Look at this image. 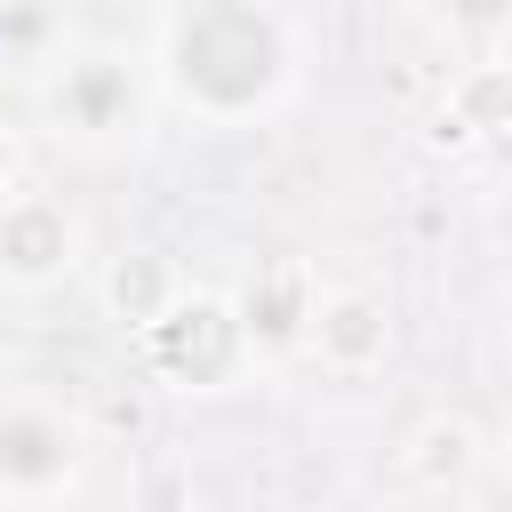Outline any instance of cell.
<instances>
[{"label":"cell","instance_id":"obj_1","mask_svg":"<svg viewBox=\"0 0 512 512\" xmlns=\"http://www.w3.org/2000/svg\"><path fill=\"white\" fill-rule=\"evenodd\" d=\"M160 88L200 128H248L296 88V32L272 0H192L160 32Z\"/></svg>","mask_w":512,"mask_h":512},{"label":"cell","instance_id":"obj_2","mask_svg":"<svg viewBox=\"0 0 512 512\" xmlns=\"http://www.w3.org/2000/svg\"><path fill=\"white\" fill-rule=\"evenodd\" d=\"M136 344V368L144 384L160 392H184V400H208V392H232L240 376H256L248 344H240V312L224 288H184L152 328L128 336Z\"/></svg>","mask_w":512,"mask_h":512},{"label":"cell","instance_id":"obj_3","mask_svg":"<svg viewBox=\"0 0 512 512\" xmlns=\"http://www.w3.org/2000/svg\"><path fill=\"white\" fill-rule=\"evenodd\" d=\"M40 112L56 120V136L72 144H120L152 120V88L144 72L128 64V48H56L48 56V80H40Z\"/></svg>","mask_w":512,"mask_h":512},{"label":"cell","instance_id":"obj_4","mask_svg":"<svg viewBox=\"0 0 512 512\" xmlns=\"http://www.w3.org/2000/svg\"><path fill=\"white\" fill-rule=\"evenodd\" d=\"M88 472V424L64 400L8 392L0 400V504H48Z\"/></svg>","mask_w":512,"mask_h":512},{"label":"cell","instance_id":"obj_5","mask_svg":"<svg viewBox=\"0 0 512 512\" xmlns=\"http://www.w3.org/2000/svg\"><path fill=\"white\" fill-rule=\"evenodd\" d=\"M88 264V224L72 200L24 184L16 200H0V288L16 296H48Z\"/></svg>","mask_w":512,"mask_h":512},{"label":"cell","instance_id":"obj_6","mask_svg":"<svg viewBox=\"0 0 512 512\" xmlns=\"http://www.w3.org/2000/svg\"><path fill=\"white\" fill-rule=\"evenodd\" d=\"M392 336H400L392 296H384V288H360V280H336V288L312 296L304 360H312L320 376H336V384H360V376H376V368L392 360Z\"/></svg>","mask_w":512,"mask_h":512},{"label":"cell","instance_id":"obj_7","mask_svg":"<svg viewBox=\"0 0 512 512\" xmlns=\"http://www.w3.org/2000/svg\"><path fill=\"white\" fill-rule=\"evenodd\" d=\"M312 296H320V280H312V264H304V256H264V264L248 272V288L232 296V312H240V344H248V360H256V368L304 360Z\"/></svg>","mask_w":512,"mask_h":512},{"label":"cell","instance_id":"obj_8","mask_svg":"<svg viewBox=\"0 0 512 512\" xmlns=\"http://www.w3.org/2000/svg\"><path fill=\"white\" fill-rule=\"evenodd\" d=\"M192 280H184V264L168 256V248H152V240H136V248H120V256H104L96 264V304H104V320L112 328H152L176 296H184Z\"/></svg>","mask_w":512,"mask_h":512},{"label":"cell","instance_id":"obj_9","mask_svg":"<svg viewBox=\"0 0 512 512\" xmlns=\"http://www.w3.org/2000/svg\"><path fill=\"white\" fill-rule=\"evenodd\" d=\"M480 464H488V440H480V424L456 416V408H432V416H416V424L400 432V480H408V488L448 496V488H464Z\"/></svg>","mask_w":512,"mask_h":512},{"label":"cell","instance_id":"obj_10","mask_svg":"<svg viewBox=\"0 0 512 512\" xmlns=\"http://www.w3.org/2000/svg\"><path fill=\"white\" fill-rule=\"evenodd\" d=\"M480 136H512V64L480 56L448 80V104L432 112V144H480Z\"/></svg>","mask_w":512,"mask_h":512},{"label":"cell","instance_id":"obj_11","mask_svg":"<svg viewBox=\"0 0 512 512\" xmlns=\"http://www.w3.org/2000/svg\"><path fill=\"white\" fill-rule=\"evenodd\" d=\"M432 24L464 48H496L512 40V0H432Z\"/></svg>","mask_w":512,"mask_h":512},{"label":"cell","instance_id":"obj_12","mask_svg":"<svg viewBox=\"0 0 512 512\" xmlns=\"http://www.w3.org/2000/svg\"><path fill=\"white\" fill-rule=\"evenodd\" d=\"M24 192V144H16V128L0 120V200H16Z\"/></svg>","mask_w":512,"mask_h":512},{"label":"cell","instance_id":"obj_13","mask_svg":"<svg viewBox=\"0 0 512 512\" xmlns=\"http://www.w3.org/2000/svg\"><path fill=\"white\" fill-rule=\"evenodd\" d=\"M496 232H504V240H512V192H504V200H496Z\"/></svg>","mask_w":512,"mask_h":512}]
</instances>
